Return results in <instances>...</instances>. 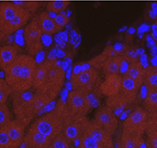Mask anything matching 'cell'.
<instances>
[{"label": "cell", "mask_w": 157, "mask_h": 148, "mask_svg": "<svg viewBox=\"0 0 157 148\" xmlns=\"http://www.w3.org/2000/svg\"><path fill=\"white\" fill-rule=\"evenodd\" d=\"M37 62L29 54H18L17 59L4 70V79L13 90L33 88Z\"/></svg>", "instance_id": "obj_1"}, {"label": "cell", "mask_w": 157, "mask_h": 148, "mask_svg": "<svg viewBox=\"0 0 157 148\" xmlns=\"http://www.w3.org/2000/svg\"><path fill=\"white\" fill-rule=\"evenodd\" d=\"M16 2L31 13L35 12L40 6V2L38 1H16Z\"/></svg>", "instance_id": "obj_35"}, {"label": "cell", "mask_w": 157, "mask_h": 148, "mask_svg": "<svg viewBox=\"0 0 157 148\" xmlns=\"http://www.w3.org/2000/svg\"><path fill=\"white\" fill-rule=\"evenodd\" d=\"M69 1H70V0H69Z\"/></svg>", "instance_id": "obj_42"}, {"label": "cell", "mask_w": 157, "mask_h": 148, "mask_svg": "<svg viewBox=\"0 0 157 148\" xmlns=\"http://www.w3.org/2000/svg\"><path fill=\"white\" fill-rule=\"evenodd\" d=\"M13 92V89L9 85L4 78H0V104L6 103Z\"/></svg>", "instance_id": "obj_31"}, {"label": "cell", "mask_w": 157, "mask_h": 148, "mask_svg": "<svg viewBox=\"0 0 157 148\" xmlns=\"http://www.w3.org/2000/svg\"><path fill=\"white\" fill-rule=\"evenodd\" d=\"M25 148H29V147H28V146H25Z\"/></svg>", "instance_id": "obj_41"}, {"label": "cell", "mask_w": 157, "mask_h": 148, "mask_svg": "<svg viewBox=\"0 0 157 148\" xmlns=\"http://www.w3.org/2000/svg\"><path fill=\"white\" fill-rule=\"evenodd\" d=\"M144 85L147 90H157V66H148L144 68Z\"/></svg>", "instance_id": "obj_27"}, {"label": "cell", "mask_w": 157, "mask_h": 148, "mask_svg": "<svg viewBox=\"0 0 157 148\" xmlns=\"http://www.w3.org/2000/svg\"><path fill=\"white\" fill-rule=\"evenodd\" d=\"M53 19H54L56 23L59 27H61L62 29H64V26L67 25L70 22V17L67 15L63 14V13H59L58 15H56L55 17H53Z\"/></svg>", "instance_id": "obj_36"}, {"label": "cell", "mask_w": 157, "mask_h": 148, "mask_svg": "<svg viewBox=\"0 0 157 148\" xmlns=\"http://www.w3.org/2000/svg\"><path fill=\"white\" fill-rule=\"evenodd\" d=\"M0 148H13L10 139L4 127H0Z\"/></svg>", "instance_id": "obj_34"}, {"label": "cell", "mask_w": 157, "mask_h": 148, "mask_svg": "<svg viewBox=\"0 0 157 148\" xmlns=\"http://www.w3.org/2000/svg\"><path fill=\"white\" fill-rule=\"evenodd\" d=\"M35 20L38 22L43 34L52 35L56 33H59L63 30L56 23L54 19L47 11H43L40 13L38 17H35Z\"/></svg>", "instance_id": "obj_20"}, {"label": "cell", "mask_w": 157, "mask_h": 148, "mask_svg": "<svg viewBox=\"0 0 157 148\" xmlns=\"http://www.w3.org/2000/svg\"><path fill=\"white\" fill-rule=\"evenodd\" d=\"M13 120V115L6 103L0 104V127H4Z\"/></svg>", "instance_id": "obj_32"}, {"label": "cell", "mask_w": 157, "mask_h": 148, "mask_svg": "<svg viewBox=\"0 0 157 148\" xmlns=\"http://www.w3.org/2000/svg\"><path fill=\"white\" fill-rule=\"evenodd\" d=\"M34 88L27 90H13L10 95L12 108L16 119L20 121L26 127H29L33 119L30 117L29 103L34 97Z\"/></svg>", "instance_id": "obj_4"}, {"label": "cell", "mask_w": 157, "mask_h": 148, "mask_svg": "<svg viewBox=\"0 0 157 148\" xmlns=\"http://www.w3.org/2000/svg\"><path fill=\"white\" fill-rule=\"evenodd\" d=\"M128 62L124 58V54H118L114 56H111L105 61L102 66V71L105 76L111 74H119V72H124V67Z\"/></svg>", "instance_id": "obj_18"}, {"label": "cell", "mask_w": 157, "mask_h": 148, "mask_svg": "<svg viewBox=\"0 0 157 148\" xmlns=\"http://www.w3.org/2000/svg\"><path fill=\"white\" fill-rule=\"evenodd\" d=\"M53 101H54V99L50 97L49 95L35 90L34 97L29 103V112L30 117L34 119L35 115L38 114L40 110H42L45 107H47L49 103H51Z\"/></svg>", "instance_id": "obj_17"}, {"label": "cell", "mask_w": 157, "mask_h": 148, "mask_svg": "<svg viewBox=\"0 0 157 148\" xmlns=\"http://www.w3.org/2000/svg\"><path fill=\"white\" fill-rule=\"evenodd\" d=\"M8 134L13 148H18L23 144L26 134V127L17 119H13L8 124L4 126Z\"/></svg>", "instance_id": "obj_13"}, {"label": "cell", "mask_w": 157, "mask_h": 148, "mask_svg": "<svg viewBox=\"0 0 157 148\" xmlns=\"http://www.w3.org/2000/svg\"><path fill=\"white\" fill-rule=\"evenodd\" d=\"M47 148H53V147H52L51 146H48V147H47Z\"/></svg>", "instance_id": "obj_40"}, {"label": "cell", "mask_w": 157, "mask_h": 148, "mask_svg": "<svg viewBox=\"0 0 157 148\" xmlns=\"http://www.w3.org/2000/svg\"><path fill=\"white\" fill-rule=\"evenodd\" d=\"M122 83V76L119 74H111L105 78V80L101 83L100 92L106 98L115 96L120 92Z\"/></svg>", "instance_id": "obj_15"}, {"label": "cell", "mask_w": 157, "mask_h": 148, "mask_svg": "<svg viewBox=\"0 0 157 148\" xmlns=\"http://www.w3.org/2000/svg\"><path fill=\"white\" fill-rule=\"evenodd\" d=\"M42 43L45 47H49L52 44V38L50 34H43L42 35Z\"/></svg>", "instance_id": "obj_37"}, {"label": "cell", "mask_w": 157, "mask_h": 148, "mask_svg": "<svg viewBox=\"0 0 157 148\" xmlns=\"http://www.w3.org/2000/svg\"><path fill=\"white\" fill-rule=\"evenodd\" d=\"M20 49L17 46L6 45L0 48V68L4 71L5 68L17 59Z\"/></svg>", "instance_id": "obj_23"}, {"label": "cell", "mask_w": 157, "mask_h": 148, "mask_svg": "<svg viewBox=\"0 0 157 148\" xmlns=\"http://www.w3.org/2000/svg\"><path fill=\"white\" fill-rule=\"evenodd\" d=\"M66 103L71 113L79 115L87 116L91 110V102L89 95L76 90H72L69 92Z\"/></svg>", "instance_id": "obj_9"}, {"label": "cell", "mask_w": 157, "mask_h": 148, "mask_svg": "<svg viewBox=\"0 0 157 148\" xmlns=\"http://www.w3.org/2000/svg\"><path fill=\"white\" fill-rule=\"evenodd\" d=\"M118 54H119V53L115 50L114 47L113 46H107L101 54L93 58L91 60H89V66L99 71L100 69H102V66H103V65H104L106 59L111 56H114Z\"/></svg>", "instance_id": "obj_26"}, {"label": "cell", "mask_w": 157, "mask_h": 148, "mask_svg": "<svg viewBox=\"0 0 157 148\" xmlns=\"http://www.w3.org/2000/svg\"><path fill=\"white\" fill-rule=\"evenodd\" d=\"M142 85L137 83L136 81L132 79L129 77L123 75L122 76V83H121V88H120V93L124 96L129 104H132L136 97L138 95L139 90H140Z\"/></svg>", "instance_id": "obj_16"}, {"label": "cell", "mask_w": 157, "mask_h": 148, "mask_svg": "<svg viewBox=\"0 0 157 148\" xmlns=\"http://www.w3.org/2000/svg\"><path fill=\"white\" fill-rule=\"evenodd\" d=\"M68 109L67 103H64L62 100H59L53 110L35 119L34 122L30 124L29 127L42 133L43 134L52 140L56 136L63 133L64 115Z\"/></svg>", "instance_id": "obj_2"}, {"label": "cell", "mask_w": 157, "mask_h": 148, "mask_svg": "<svg viewBox=\"0 0 157 148\" xmlns=\"http://www.w3.org/2000/svg\"><path fill=\"white\" fill-rule=\"evenodd\" d=\"M71 143L69 141L68 139L64 136L63 133H61L52 140L50 146L53 148H71Z\"/></svg>", "instance_id": "obj_33"}, {"label": "cell", "mask_w": 157, "mask_h": 148, "mask_svg": "<svg viewBox=\"0 0 157 148\" xmlns=\"http://www.w3.org/2000/svg\"><path fill=\"white\" fill-rule=\"evenodd\" d=\"M94 120L113 136L119 126V121L116 114L106 105L102 106L96 110Z\"/></svg>", "instance_id": "obj_10"}, {"label": "cell", "mask_w": 157, "mask_h": 148, "mask_svg": "<svg viewBox=\"0 0 157 148\" xmlns=\"http://www.w3.org/2000/svg\"><path fill=\"white\" fill-rule=\"evenodd\" d=\"M155 27H156V29H157V19H156V21H155ZM155 40H156V42H157V35H156V37H155Z\"/></svg>", "instance_id": "obj_39"}, {"label": "cell", "mask_w": 157, "mask_h": 148, "mask_svg": "<svg viewBox=\"0 0 157 148\" xmlns=\"http://www.w3.org/2000/svg\"><path fill=\"white\" fill-rule=\"evenodd\" d=\"M77 148H106L103 145L99 143L97 140H94L93 137L89 135L88 133L84 132L78 140Z\"/></svg>", "instance_id": "obj_29"}, {"label": "cell", "mask_w": 157, "mask_h": 148, "mask_svg": "<svg viewBox=\"0 0 157 148\" xmlns=\"http://www.w3.org/2000/svg\"><path fill=\"white\" fill-rule=\"evenodd\" d=\"M85 132L106 148H114L113 135H111L106 129H104L94 119L90 120Z\"/></svg>", "instance_id": "obj_12"}, {"label": "cell", "mask_w": 157, "mask_h": 148, "mask_svg": "<svg viewBox=\"0 0 157 148\" xmlns=\"http://www.w3.org/2000/svg\"><path fill=\"white\" fill-rule=\"evenodd\" d=\"M65 72L64 67L58 64L56 59H52L42 86L37 90L49 95L55 100L64 85V79L66 78Z\"/></svg>", "instance_id": "obj_3"}, {"label": "cell", "mask_w": 157, "mask_h": 148, "mask_svg": "<svg viewBox=\"0 0 157 148\" xmlns=\"http://www.w3.org/2000/svg\"><path fill=\"white\" fill-rule=\"evenodd\" d=\"M149 115V112L144 108L137 106L124 120L122 128L131 133L144 135L147 127Z\"/></svg>", "instance_id": "obj_8"}, {"label": "cell", "mask_w": 157, "mask_h": 148, "mask_svg": "<svg viewBox=\"0 0 157 148\" xmlns=\"http://www.w3.org/2000/svg\"><path fill=\"white\" fill-rule=\"evenodd\" d=\"M70 4L69 0H50L46 4L47 11L50 13H60L66 10Z\"/></svg>", "instance_id": "obj_30"}, {"label": "cell", "mask_w": 157, "mask_h": 148, "mask_svg": "<svg viewBox=\"0 0 157 148\" xmlns=\"http://www.w3.org/2000/svg\"><path fill=\"white\" fill-rule=\"evenodd\" d=\"M70 83L72 90H79L89 95L94 90H99L101 85V77L99 72L93 67L82 70L78 74L71 75Z\"/></svg>", "instance_id": "obj_5"}, {"label": "cell", "mask_w": 157, "mask_h": 148, "mask_svg": "<svg viewBox=\"0 0 157 148\" xmlns=\"http://www.w3.org/2000/svg\"><path fill=\"white\" fill-rule=\"evenodd\" d=\"M23 38L24 37H22V35H17L16 36V42L19 45H23Z\"/></svg>", "instance_id": "obj_38"}, {"label": "cell", "mask_w": 157, "mask_h": 148, "mask_svg": "<svg viewBox=\"0 0 157 148\" xmlns=\"http://www.w3.org/2000/svg\"><path fill=\"white\" fill-rule=\"evenodd\" d=\"M136 81L141 85H144V68L141 61L137 60L135 62L129 64L126 72L124 74Z\"/></svg>", "instance_id": "obj_25"}, {"label": "cell", "mask_w": 157, "mask_h": 148, "mask_svg": "<svg viewBox=\"0 0 157 148\" xmlns=\"http://www.w3.org/2000/svg\"><path fill=\"white\" fill-rule=\"evenodd\" d=\"M32 13L28 10L23 9L21 12L17 15L15 18L10 20L8 22L4 23L3 25H0V37L1 42H4L6 39L9 38L13 33L17 32L23 26L28 23L31 17Z\"/></svg>", "instance_id": "obj_11"}, {"label": "cell", "mask_w": 157, "mask_h": 148, "mask_svg": "<svg viewBox=\"0 0 157 148\" xmlns=\"http://www.w3.org/2000/svg\"><path fill=\"white\" fill-rule=\"evenodd\" d=\"M145 134L146 148H157V114H149Z\"/></svg>", "instance_id": "obj_22"}, {"label": "cell", "mask_w": 157, "mask_h": 148, "mask_svg": "<svg viewBox=\"0 0 157 148\" xmlns=\"http://www.w3.org/2000/svg\"><path fill=\"white\" fill-rule=\"evenodd\" d=\"M143 143V135L131 133L122 128L118 148H141Z\"/></svg>", "instance_id": "obj_21"}, {"label": "cell", "mask_w": 157, "mask_h": 148, "mask_svg": "<svg viewBox=\"0 0 157 148\" xmlns=\"http://www.w3.org/2000/svg\"><path fill=\"white\" fill-rule=\"evenodd\" d=\"M43 33L37 21L34 19L26 26L23 31V37L26 44V49L30 56H36L43 50Z\"/></svg>", "instance_id": "obj_7"}, {"label": "cell", "mask_w": 157, "mask_h": 148, "mask_svg": "<svg viewBox=\"0 0 157 148\" xmlns=\"http://www.w3.org/2000/svg\"><path fill=\"white\" fill-rule=\"evenodd\" d=\"M106 105L108 106L111 110L115 113V114H120L123 110H124L128 106L130 105L127 100L124 98V96L119 92V94L107 98L106 102Z\"/></svg>", "instance_id": "obj_24"}, {"label": "cell", "mask_w": 157, "mask_h": 148, "mask_svg": "<svg viewBox=\"0 0 157 148\" xmlns=\"http://www.w3.org/2000/svg\"><path fill=\"white\" fill-rule=\"evenodd\" d=\"M23 7L15 2L3 1L0 4V25L8 22L17 17L23 10Z\"/></svg>", "instance_id": "obj_19"}, {"label": "cell", "mask_w": 157, "mask_h": 148, "mask_svg": "<svg viewBox=\"0 0 157 148\" xmlns=\"http://www.w3.org/2000/svg\"><path fill=\"white\" fill-rule=\"evenodd\" d=\"M144 108L149 114H157V90H147L144 100Z\"/></svg>", "instance_id": "obj_28"}, {"label": "cell", "mask_w": 157, "mask_h": 148, "mask_svg": "<svg viewBox=\"0 0 157 148\" xmlns=\"http://www.w3.org/2000/svg\"><path fill=\"white\" fill-rule=\"evenodd\" d=\"M89 122L90 120L87 116L73 114L68 109L64 115L63 134L69 141L73 144L77 140H79L84 134Z\"/></svg>", "instance_id": "obj_6"}, {"label": "cell", "mask_w": 157, "mask_h": 148, "mask_svg": "<svg viewBox=\"0 0 157 148\" xmlns=\"http://www.w3.org/2000/svg\"><path fill=\"white\" fill-rule=\"evenodd\" d=\"M52 143V140L38 130L29 127L26 132L23 144L29 148H47Z\"/></svg>", "instance_id": "obj_14"}]
</instances>
